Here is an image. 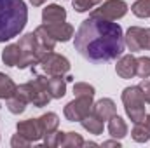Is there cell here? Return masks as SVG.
<instances>
[{"label":"cell","mask_w":150,"mask_h":148,"mask_svg":"<svg viewBox=\"0 0 150 148\" xmlns=\"http://www.w3.org/2000/svg\"><path fill=\"white\" fill-rule=\"evenodd\" d=\"M75 49L93 63H105L122 56L124 33L120 25L110 19L89 16L75 32Z\"/></svg>","instance_id":"cell-1"},{"label":"cell","mask_w":150,"mask_h":148,"mask_svg":"<svg viewBox=\"0 0 150 148\" xmlns=\"http://www.w3.org/2000/svg\"><path fill=\"white\" fill-rule=\"evenodd\" d=\"M28 21V9L23 0H0V44L18 37Z\"/></svg>","instance_id":"cell-2"},{"label":"cell","mask_w":150,"mask_h":148,"mask_svg":"<svg viewBox=\"0 0 150 148\" xmlns=\"http://www.w3.org/2000/svg\"><path fill=\"white\" fill-rule=\"evenodd\" d=\"M18 94H21L28 103H32L37 108L47 106L49 101L52 99L49 91H47V85H45V75L40 73L35 75L33 80H30L26 84H21L18 87Z\"/></svg>","instance_id":"cell-3"},{"label":"cell","mask_w":150,"mask_h":148,"mask_svg":"<svg viewBox=\"0 0 150 148\" xmlns=\"http://www.w3.org/2000/svg\"><path fill=\"white\" fill-rule=\"evenodd\" d=\"M122 103H124V110L127 113V117L131 118V122H142L145 117V99L142 94V89L138 85H131L126 87L122 91Z\"/></svg>","instance_id":"cell-4"},{"label":"cell","mask_w":150,"mask_h":148,"mask_svg":"<svg viewBox=\"0 0 150 148\" xmlns=\"http://www.w3.org/2000/svg\"><path fill=\"white\" fill-rule=\"evenodd\" d=\"M37 66L42 70V73L49 75V77H65L70 72V61L65 56L56 54L52 51L44 54V58L40 59V63Z\"/></svg>","instance_id":"cell-5"},{"label":"cell","mask_w":150,"mask_h":148,"mask_svg":"<svg viewBox=\"0 0 150 148\" xmlns=\"http://www.w3.org/2000/svg\"><path fill=\"white\" fill-rule=\"evenodd\" d=\"M124 44L131 52L150 51V28L131 26L124 35Z\"/></svg>","instance_id":"cell-6"},{"label":"cell","mask_w":150,"mask_h":148,"mask_svg":"<svg viewBox=\"0 0 150 148\" xmlns=\"http://www.w3.org/2000/svg\"><path fill=\"white\" fill-rule=\"evenodd\" d=\"M93 98L94 96H75L74 101H70V103H67V106H65V117H67V120H70V122H80L89 111L93 110Z\"/></svg>","instance_id":"cell-7"},{"label":"cell","mask_w":150,"mask_h":148,"mask_svg":"<svg viewBox=\"0 0 150 148\" xmlns=\"http://www.w3.org/2000/svg\"><path fill=\"white\" fill-rule=\"evenodd\" d=\"M127 4L124 0H107L100 5V9H94L91 12V16L96 18H103V19H110V21H117L120 18L126 16L127 12Z\"/></svg>","instance_id":"cell-8"},{"label":"cell","mask_w":150,"mask_h":148,"mask_svg":"<svg viewBox=\"0 0 150 148\" xmlns=\"http://www.w3.org/2000/svg\"><path fill=\"white\" fill-rule=\"evenodd\" d=\"M16 131H18L21 136H25L26 140H30L32 143H33V141H38V140L44 136V134H42V129H40V125H38L37 118H26V120L18 122Z\"/></svg>","instance_id":"cell-9"},{"label":"cell","mask_w":150,"mask_h":148,"mask_svg":"<svg viewBox=\"0 0 150 148\" xmlns=\"http://www.w3.org/2000/svg\"><path fill=\"white\" fill-rule=\"evenodd\" d=\"M115 72L120 78H133L136 75V58L133 54H124L115 65Z\"/></svg>","instance_id":"cell-10"},{"label":"cell","mask_w":150,"mask_h":148,"mask_svg":"<svg viewBox=\"0 0 150 148\" xmlns=\"http://www.w3.org/2000/svg\"><path fill=\"white\" fill-rule=\"evenodd\" d=\"M67 19V11L65 7L58 4H51L42 11V21L44 25H54V23H63Z\"/></svg>","instance_id":"cell-11"},{"label":"cell","mask_w":150,"mask_h":148,"mask_svg":"<svg viewBox=\"0 0 150 148\" xmlns=\"http://www.w3.org/2000/svg\"><path fill=\"white\" fill-rule=\"evenodd\" d=\"M47 32L52 35V38L56 42H68L70 38L74 37V26L68 23H54V25H45Z\"/></svg>","instance_id":"cell-12"},{"label":"cell","mask_w":150,"mask_h":148,"mask_svg":"<svg viewBox=\"0 0 150 148\" xmlns=\"http://www.w3.org/2000/svg\"><path fill=\"white\" fill-rule=\"evenodd\" d=\"M45 85L52 99H61L67 94V78L63 77H49L45 75Z\"/></svg>","instance_id":"cell-13"},{"label":"cell","mask_w":150,"mask_h":148,"mask_svg":"<svg viewBox=\"0 0 150 148\" xmlns=\"http://www.w3.org/2000/svg\"><path fill=\"white\" fill-rule=\"evenodd\" d=\"M80 124H82V127L87 131V132H91V134H101L103 132V129H105V124H103V118H100L98 115H96V111L91 110L82 120H80Z\"/></svg>","instance_id":"cell-14"},{"label":"cell","mask_w":150,"mask_h":148,"mask_svg":"<svg viewBox=\"0 0 150 148\" xmlns=\"http://www.w3.org/2000/svg\"><path fill=\"white\" fill-rule=\"evenodd\" d=\"M93 110L96 111V115L100 118H103V122L108 120V118H112L113 115H117V106H115V103L110 98H103V99L96 101L93 105Z\"/></svg>","instance_id":"cell-15"},{"label":"cell","mask_w":150,"mask_h":148,"mask_svg":"<svg viewBox=\"0 0 150 148\" xmlns=\"http://www.w3.org/2000/svg\"><path fill=\"white\" fill-rule=\"evenodd\" d=\"M21 56H23V52H21V47L18 44H9L2 51V61L7 66H18L21 61Z\"/></svg>","instance_id":"cell-16"},{"label":"cell","mask_w":150,"mask_h":148,"mask_svg":"<svg viewBox=\"0 0 150 148\" xmlns=\"http://www.w3.org/2000/svg\"><path fill=\"white\" fill-rule=\"evenodd\" d=\"M108 132L115 140H122L127 134V124L124 122L122 117L113 115L112 118H108Z\"/></svg>","instance_id":"cell-17"},{"label":"cell","mask_w":150,"mask_h":148,"mask_svg":"<svg viewBox=\"0 0 150 148\" xmlns=\"http://www.w3.org/2000/svg\"><path fill=\"white\" fill-rule=\"evenodd\" d=\"M37 120H38L40 129H42V134L52 132V131H56L58 125H59V117H58L56 113H52V111H47V113L40 115Z\"/></svg>","instance_id":"cell-18"},{"label":"cell","mask_w":150,"mask_h":148,"mask_svg":"<svg viewBox=\"0 0 150 148\" xmlns=\"http://www.w3.org/2000/svg\"><path fill=\"white\" fill-rule=\"evenodd\" d=\"M16 92H18V85L12 82V78L0 72V99H9Z\"/></svg>","instance_id":"cell-19"},{"label":"cell","mask_w":150,"mask_h":148,"mask_svg":"<svg viewBox=\"0 0 150 148\" xmlns=\"http://www.w3.org/2000/svg\"><path fill=\"white\" fill-rule=\"evenodd\" d=\"M35 35H37V38H38V42H40V45H42V47H45L47 51H54L56 40H54L52 35L47 32L45 25H40V26L35 28Z\"/></svg>","instance_id":"cell-20"},{"label":"cell","mask_w":150,"mask_h":148,"mask_svg":"<svg viewBox=\"0 0 150 148\" xmlns=\"http://www.w3.org/2000/svg\"><path fill=\"white\" fill-rule=\"evenodd\" d=\"M59 147L61 148H79V147H84V140L79 132H63L61 136V141H59Z\"/></svg>","instance_id":"cell-21"},{"label":"cell","mask_w":150,"mask_h":148,"mask_svg":"<svg viewBox=\"0 0 150 148\" xmlns=\"http://www.w3.org/2000/svg\"><path fill=\"white\" fill-rule=\"evenodd\" d=\"M26 105H28V101L21 94H18V92L7 99V110L11 111V113H14V115L23 113V111L26 110Z\"/></svg>","instance_id":"cell-22"},{"label":"cell","mask_w":150,"mask_h":148,"mask_svg":"<svg viewBox=\"0 0 150 148\" xmlns=\"http://www.w3.org/2000/svg\"><path fill=\"white\" fill-rule=\"evenodd\" d=\"M131 138L136 141V143H147L150 140V131L143 125V122H136L133 131H131Z\"/></svg>","instance_id":"cell-23"},{"label":"cell","mask_w":150,"mask_h":148,"mask_svg":"<svg viewBox=\"0 0 150 148\" xmlns=\"http://www.w3.org/2000/svg\"><path fill=\"white\" fill-rule=\"evenodd\" d=\"M136 75L142 77V78H149L150 77V58L149 56L136 58Z\"/></svg>","instance_id":"cell-24"},{"label":"cell","mask_w":150,"mask_h":148,"mask_svg":"<svg viewBox=\"0 0 150 148\" xmlns=\"http://www.w3.org/2000/svg\"><path fill=\"white\" fill-rule=\"evenodd\" d=\"M61 136H63V131H52V132H47V134H44L42 138H44V145L47 148H56L59 147V141H61Z\"/></svg>","instance_id":"cell-25"},{"label":"cell","mask_w":150,"mask_h":148,"mask_svg":"<svg viewBox=\"0 0 150 148\" xmlns=\"http://www.w3.org/2000/svg\"><path fill=\"white\" fill-rule=\"evenodd\" d=\"M75 96H94V87L87 82H77L74 85Z\"/></svg>","instance_id":"cell-26"},{"label":"cell","mask_w":150,"mask_h":148,"mask_svg":"<svg viewBox=\"0 0 150 148\" xmlns=\"http://www.w3.org/2000/svg\"><path fill=\"white\" fill-rule=\"evenodd\" d=\"M101 0H72V5L77 12H86L93 7H96Z\"/></svg>","instance_id":"cell-27"},{"label":"cell","mask_w":150,"mask_h":148,"mask_svg":"<svg viewBox=\"0 0 150 148\" xmlns=\"http://www.w3.org/2000/svg\"><path fill=\"white\" fill-rule=\"evenodd\" d=\"M11 145H12L14 148H26V147H30V145H32V141H30V140H26L25 136H21V134L18 132V134H14V136H12Z\"/></svg>","instance_id":"cell-28"},{"label":"cell","mask_w":150,"mask_h":148,"mask_svg":"<svg viewBox=\"0 0 150 148\" xmlns=\"http://www.w3.org/2000/svg\"><path fill=\"white\" fill-rule=\"evenodd\" d=\"M138 87L142 89V94H143L145 103H149V105H150V80H149V78H143V80L140 82V85H138Z\"/></svg>","instance_id":"cell-29"},{"label":"cell","mask_w":150,"mask_h":148,"mask_svg":"<svg viewBox=\"0 0 150 148\" xmlns=\"http://www.w3.org/2000/svg\"><path fill=\"white\" fill-rule=\"evenodd\" d=\"M103 147H120V143H119V141H117V140H115V141H105V143H103Z\"/></svg>","instance_id":"cell-30"},{"label":"cell","mask_w":150,"mask_h":148,"mask_svg":"<svg viewBox=\"0 0 150 148\" xmlns=\"http://www.w3.org/2000/svg\"><path fill=\"white\" fill-rule=\"evenodd\" d=\"M142 122H143V125H145V127H147V129L150 131V115H145Z\"/></svg>","instance_id":"cell-31"},{"label":"cell","mask_w":150,"mask_h":148,"mask_svg":"<svg viewBox=\"0 0 150 148\" xmlns=\"http://www.w3.org/2000/svg\"><path fill=\"white\" fill-rule=\"evenodd\" d=\"M30 4H32L33 7H40L42 4H45V0H30Z\"/></svg>","instance_id":"cell-32"}]
</instances>
